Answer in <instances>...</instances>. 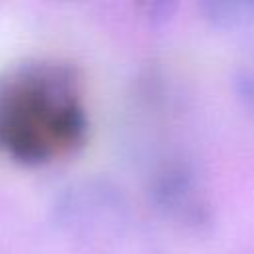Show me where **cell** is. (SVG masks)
I'll use <instances>...</instances> for the list:
<instances>
[{
  "instance_id": "1",
  "label": "cell",
  "mask_w": 254,
  "mask_h": 254,
  "mask_svg": "<svg viewBox=\"0 0 254 254\" xmlns=\"http://www.w3.org/2000/svg\"><path fill=\"white\" fill-rule=\"evenodd\" d=\"M87 117L73 71L58 62H28L0 75V153L42 165L73 153Z\"/></svg>"
},
{
  "instance_id": "2",
  "label": "cell",
  "mask_w": 254,
  "mask_h": 254,
  "mask_svg": "<svg viewBox=\"0 0 254 254\" xmlns=\"http://www.w3.org/2000/svg\"><path fill=\"white\" fill-rule=\"evenodd\" d=\"M200 10L216 28L236 30L254 24V0H210L200 4Z\"/></svg>"
},
{
  "instance_id": "3",
  "label": "cell",
  "mask_w": 254,
  "mask_h": 254,
  "mask_svg": "<svg viewBox=\"0 0 254 254\" xmlns=\"http://www.w3.org/2000/svg\"><path fill=\"white\" fill-rule=\"evenodd\" d=\"M234 87H236L238 97L250 109H254V58H250L248 62L240 65L234 77Z\"/></svg>"
}]
</instances>
